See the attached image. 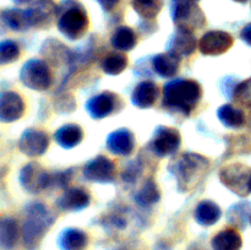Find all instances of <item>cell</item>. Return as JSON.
<instances>
[{
    "label": "cell",
    "instance_id": "1",
    "mask_svg": "<svg viewBox=\"0 0 251 250\" xmlns=\"http://www.w3.org/2000/svg\"><path fill=\"white\" fill-rule=\"evenodd\" d=\"M164 105L189 114L201 98V87L196 81L176 80L164 86Z\"/></svg>",
    "mask_w": 251,
    "mask_h": 250
},
{
    "label": "cell",
    "instance_id": "2",
    "mask_svg": "<svg viewBox=\"0 0 251 250\" xmlns=\"http://www.w3.org/2000/svg\"><path fill=\"white\" fill-rule=\"evenodd\" d=\"M208 167V161L198 153H184L172 162L171 169L178 186L186 191L193 189L201 180Z\"/></svg>",
    "mask_w": 251,
    "mask_h": 250
},
{
    "label": "cell",
    "instance_id": "3",
    "mask_svg": "<svg viewBox=\"0 0 251 250\" xmlns=\"http://www.w3.org/2000/svg\"><path fill=\"white\" fill-rule=\"evenodd\" d=\"M53 222V215L46 206L38 202L32 203L27 208L26 221L22 229L25 247L29 250L36 249Z\"/></svg>",
    "mask_w": 251,
    "mask_h": 250
},
{
    "label": "cell",
    "instance_id": "4",
    "mask_svg": "<svg viewBox=\"0 0 251 250\" xmlns=\"http://www.w3.org/2000/svg\"><path fill=\"white\" fill-rule=\"evenodd\" d=\"M20 77L25 86L36 91H44L50 87L51 73L47 63L39 59H31L21 69Z\"/></svg>",
    "mask_w": 251,
    "mask_h": 250
},
{
    "label": "cell",
    "instance_id": "5",
    "mask_svg": "<svg viewBox=\"0 0 251 250\" xmlns=\"http://www.w3.org/2000/svg\"><path fill=\"white\" fill-rule=\"evenodd\" d=\"M173 19L179 28L188 29L191 32L195 28H200L205 24V16L202 11L199 9L198 5L189 0L176 2Z\"/></svg>",
    "mask_w": 251,
    "mask_h": 250
},
{
    "label": "cell",
    "instance_id": "6",
    "mask_svg": "<svg viewBox=\"0 0 251 250\" xmlns=\"http://www.w3.org/2000/svg\"><path fill=\"white\" fill-rule=\"evenodd\" d=\"M88 26L87 15L80 7H73L64 12L58 22L61 33L70 39H76L82 36Z\"/></svg>",
    "mask_w": 251,
    "mask_h": 250
},
{
    "label": "cell",
    "instance_id": "7",
    "mask_svg": "<svg viewBox=\"0 0 251 250\" xmlns=\"http://www.w3.org/2000/svg\"><path fill=\"white\" fill-rule=\"evenodd\" d=\"M20 181L27 191L37 194L51 184V176L38 163H28L21 169Z\"/></svg>",
    "mask_w": 251,
    "mask_h": 250
},
{
    "label": "cell",
    "instance_id": "8",
    "mask_svg": "<svg viewBox=\"0 0 251 250\" xmlns=\"http://www.w3.org/2000/svg\"><path fill=\"white\" fill-rule=\"evenodd\" d=\"M251 172L247 167H243L240 164H232L221 172V179L223 183L237 193L238 195H247L249 191V180Z\"/></svg>",
    "mask_w": 251,
    "mask_h": 250
},
{
    "label": "cell",
    "instance_id": "9",
    "mask_svg": "<svg viewBox=\"0 0 251 250\" xmlns=\"http://www.w3.org/2000/svg\"><path fill=\"white\" fill-rule=\"evenodd\" d=\"M180 142L181 139L178 130L172 127H159L154 134L151 147L154 153L163 157L176 153L180 146Z\"/></svg>",
    "mask_w": 251,
    "mask_h": 250
},
{
    "label": "cell",
    "instance_id": "10",
    "mask_svg": "<svg viewBox=\"0 0 251 250\" xmlns=\"http://www.w3.org/2000/svg\"><path fill=\"white\" fill-rule=\"evenodd\" d=\"M233 37L225 31H210L200 39L199 48L205 55H221L232 47Z\"/></svg>",
    "mask_w": 251,
    "mask_h": 250
},
{
    "label": "cell",
    "instance_id": "11",
    "mask_svg": "<svg viewBox=\"0 0 251 250\" xmlns=\"http://www.w3.org/2000/svg\"><path fill=\"white\" fill-rule=\"evenodd\" d=\"M83 175L88 180L108 183L114 179L115 166L107 157L97 156L86 164L83 168Z\"/></svg>",
    "mask_w": 251,
    "mask_h": 250
},
{
    "label": "cell",
    "instance_id": "12",
    "mask_svg": "<svg viewBox=\"0 0 251 250\" xmlns=\"http://www.w3.org/2000/svg\"><path fill=\"white\" fill-rule=\"evenodd\" d=\"M49 145V139L47 134L42 130L28 129L22 134L20 139L19 147L21 152L26 156H41L47 151Z\"/></svg>",
    "mask_w": 251,
    "mask_h": 250
},
{
    "label": "cell",
    "instance_id": "13",
    "mask_svg": "<svg viewBox=\"0 0 251 250\" xmlns=\"http://www.w3.org/2000/svg\"><path fill=\"white\" fill-rule=\"evenodd\" d=\"M24 112L25 103L17 93L4 92L0 95V122H15L22 117Z\"/></svg>",
    "mask_w": 251,
    "mask_h": 250
},
{
    "label": "cell",
    "instance_id": "14",
    "mask_svg": "<svg viewBox=\"0 0 251 250\" xmlns=\"http://www.w3.org/2000/svg\"><path fill=\"white\" fill-rule=\"evenodd\" d=\"M196 48V39L194 37L193 32L188 29L178 28V31L174 33L168 44V51L176 55L186 56L190 55Z\"/></svg>",
    "mask_w": 251,
    "mask_h": 250
},
{
    "label": "cell",
    "instance_id": "15",
    "mask_svg": "<svg viewBox=\"0 0 251 250\" xmlns=\"http://www.w3.org/2000/svg\"><path fill=\"white\" fill-rule=\"evenodd\" d=\"M134 135L127 129H119L112 132L107 139V146L113 153L126 156L134 150Z\"/></svg>",
    "mask_w": 251,
    "mask_h": 250
},
{
    "label": "cell",
    "instance_id": "16",
    "mask_svg": "<svg viewBox=\"0 0 251 250\" xmlns=\"http://www.w3.org/2000/svg\"><path fill=\"white\" fill-rule=\"evenodd\" d=\"M114 107L115 98L109 92H104L98 96H95L86 104L88 113L93 118H97V119H100V118H104L107 115H109L114 110Z\"/></svg>",
    "mask_w": 251,
    "mask_h": 250
},
{
    "label": "cell",
    "instance_id": "17",
    "mask_svg": "<svg viewBox=\"0 0 251 250\" xmlns=\"http://www.w3.org/2000/svg\"><path fill=\"white\" fill-rule=\"evenodd\" d=\"M90 203V195L85 190L80 188L69 189L68 191L60 196L58 200V205L63 210L76 211L85 208Z\"/></svg>",
    "mask_w": 251,
    "mask_h": 250
},
{
    "label": "cell",
    "instance_id": "18",
    "mask_svg": "<svg viewBox=\"0 0 251 250\" xmlns=\"http://www.w3.org/2000/svg\"><path fill=\"white\" fill-rule=\"evenodd\" d=\"M158 97V87L151 81L139 83L132 93V103L139 108H150Z\"/></svg>",
    "mask_w": 251,
    "mask_h": 250
},
{
    "label": "cell",
    "instance_id": "19",
    "mask_svg": "<svg viewBox=\"0 0 251 250\" xmlns=\"http://www.w3.org/2000/svg\"><path fill=\"white\" fill-rule=\"evenodd\" d=\"M58 243L61 250H83L87 247L88 238L81 229L69 228L61 233Z\"/></svg>",
    "mask_w": 251,
    "mask_h": 250
},
{
    "label": "cell",
    "instance_id": "20",
    "mask_svg": "<svg viewBox=\"0 0 251 250\" xmlns=\"http://www.w3.org/2000/svg\"><path fill=\"white\" fill-rule=\"evenodd\" d=\"M179 63H180V58L173 53L158 54L152 60V65H153L154 71L158 75L164 76V77H172L178 73Z\"/></svg>",
    "mask_w": 251,
    "mask_h": 250
},
{
    "label": "cell",
    "instance_id": "21",
    "mask_svg": "<svg viewBox=\"0 0 251 250\" xmlns=\"http://www.w3.org/2000/svg\"><path fill=\"white\" fill-rule=\"evenodd\" d=\"M211 245L213 250H240L243 239L235 229H225L213 237Z\"/></svg>",
    "mask_w": 251,
    "mask_h": 250
},
{
    "label": "cell",
    "instance_id": "22",
    "mask_svg": "<svg viewBox=\"0 0 251 250\" xmlns=\"http://www.w3.org/2000/svg\"><path fill=\"white\" fill-rule=\"evenodd\" d=\"M2 17L12 29L17 31H22L36 25L32 10H6L2 14Z\"/></svg>",
    "mask_w": 251,
    "mask_h": 250
},
{
    "label": "cell",
    "instance_id": "23",
    "mask_svg": "<svg viewBox=\"0 0 251 250\" xmlns=\"http://www.w3.org/2000/svg\"><path fill=\"white\" fill-rule=\"evenodd\" d=\"M54 137H55V141L58 142L61 147L71 149V147H75L76 145H78L82 141L83 132L82 130H81V127L77 126V125L69 124L61 126L60 129L55 132Z\"/></svg>",
    "mask_w": 251,
    "mask_h": 250
},
{
    "label": "cell",
    "instance_id": "24",
    "mask_svg": "<svg viewBox=\"0 0 251 250\" xmlns=\"http://www.w3.org/2000/svg\"><path fill=\"white\" fill-rule=\"evenodd\" d=\"M222 211L212 201H202L195 210V220L201 225H212L221 218Z\"/></svg>",
    "mask_w": 251,
    "mask_h": 250
},
{
    "label": "cell",
    "instance_id": "25",
    "mask_svg": "<svg viewBox=\"0 0 251 250\" xmlns=\"http://www.w3.org/2000/svg\"><path fill=\"white\" fill-rule=\"evenodd\" d=\"M19 225L12 218L0 221V245L4 249H12L19 240Z\"/></svg>",
    "mask_w": 251,
    "mask_h": 250
},
{
    "label": "cell",
    "instance_id": "26",
    "mask_svg": "<svg viewBox=\"0 0 251 250\" xmlns=\"http://www.w3.org/2000/svg\"><path fill=\"white\" fill-rule=\"evenodd\" d=\"M218 119L222 122V124H225L228 127H239L244 124L245 117L243 110H240L239 108H235L230 104L222 105V107L218 109Z\"/></svg>",
    "mask_w": 251,
    "mask_h": 250
},
{
    "label": "cell",
    "instance_id": "27",
    "mask_svg": "<svg viewBox=\"0 0 251 250\" xmlns=\"http://www.w3.org/2000/svg\"><path fill=\"white\" fill-rule=\"evenodd\" d=\"M112 44L119 50H130L136 44V36L134 31L126 26H122L114 32L112 37Z\"/></svg>",
    "mask_w": 251,
    "mask_h": 250
},
{
    "label": "cell",
    "instance_id": "28",
    "mask_svg": "<svg viewBox=\"0 0 251 250\" xmlns=\"http://www.w3.org/2000/svg\"><path fill=\"white\" fill-rule=\"evenodd\" d=\"M127 59L125 55L112 53L105 56L102 61V69L108 75H119L126 69Z\"/></svg>",
    "mask_w": 251,
    "mask_h": 250
},
{
    "label": "cell",
    "instance_id": "29",
    "mask_svg": "<svg viewBox=\"0 0 251 250\" xmlns=\"http://www.w3.org/2000/svg\"><path fill=\"white\" fill-rule=\"evenodd\" d=\"M135 11L142 17L152 19L161 11L162 0H132Z\"/></svg>",
    "mask_w": 251,
    "mask_h": 250
},
{
    "label": "cell",
    "instance_id": "30",
    "mask_svg": "<svg viewBox=\"0 0 251 250\" xmlns=\"http://www.w3.org/2000/svg\"><path fill=\"white\" fill-rule=\"evenodd\" d=\"M159 190L157 188L156 183H153L152 180H149L147 183H145V185L142 186L141 190L137 193L136 195V201L140 205H152V203H156L159 200Z\"/></svg>",
    "mask_w": 251,
    "mask_h": 250
},
{
    "label": "cell",
    "instance_id": "31",
    "mask_svg": "<svg viewBox=\"0 0 251 250\" xmlns=\"http://www.w3.org/2000/svg\"><path fill=\"white\" fill-rule=\"evenodd\" d=\"M20 55V48L14 41L0 42V64H9Z\"/></svg>",
    "mask_w": 251,
    "mask_h": 250
},
{
    "label": "cell",
    "instance_id": "32",
    "mask_svg": "<svg viewBox=\"0 0 251 250\" xmlns=\"http://www.w3.org/2000/svg\"><path fill=\"white\" fill-rule=\"evenodd\" d=\"M234 96L238 102L251 107V80L238 85V87L235 88Z\"/></svg>",
    "mask_w": 251,
    "mask_h": 250
},
{
    "label": "cell",
    "instance_id": "33",
    "mask_svg": "<svg viewBox=\"0 0 251 250\" xmlns=\"http://www.w3.org/2000/svg\"><path fill=\"white\" fill-rule=\"evenodd\" d=\"M240 36H242V39L245 42V43H248L249 46H251V24H249L248 26H245L244 28H243Z\"/></svg>",
    "mask_w": 251,
    "mask_h": 250
},
{
    "label": "cell",
    "instance_id": "34",
    "mask_svg": "<svg viewBox=\"0 0 251 250\" xmlns=\"http://www.w3.org/2000/svg\"><path fill=\"white\" fill-rule=\"evenodd\" d=\"M98 1L105 10H112L119 2V0H98Z\"/></svg>",
    "mask_w": 251,
    "mask_h": 250
},
{
    "label": "cell",
    "instance_id": "35",
    "mask_svg": "<svg viewBox=\"0 0 251 250\" xmlns=\"http://www.w3.org/2000/svg\"><path fill=\"white\" fill-rule=\"evenodd\" d=\"M14 1H16V2H27V1H29V0H14Z\"/></svg>",
    "mask_w": 251,
    "mask_h": 250
},
{
    "label": "cell",
    "instance_id": "36",
    "mask_svg": "<svg viewBox=\"0 0 251 250\" xmlns=\"http://www.w3.org/2000/svg\"><path fill=\"white\" fill-rule=\"evenodd\" d=\"M234 1H238V2H247L248 0H234Z\"/></svg>",
    "mask_w": 251,
    "mask_h": 250
},
{
    "label": "cell",
    "instance_id": "37",
    "mask_svg": "<svg viewBox=\"0 0 251 250\" xmlns=\"http://www.w3.org/2000/svg\"><path fill=\"white\" fill-rule=\"evenodd\" d=\"M249 191L251 193V175H250V180H249Z\"/></svg>",
    "mask_w": 251,
    "mask_h": 250
}]
</instances>
